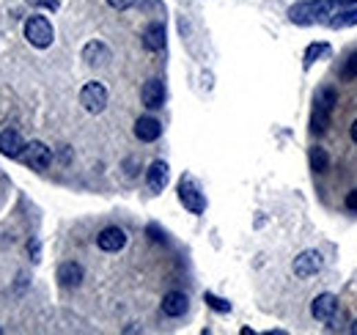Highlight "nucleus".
Returning <instances> with one entry per match:
<instances>
[{
    "instance_id": "obj_1",
    "label": "nucleus",
    "mask_w": 357,
    "mask_h": 335,
    "mask_svg": "<svg viewBox=\"0 0 357 335\" xmlns=\"http://www.w3.org/2000/svg\"><path fill=\"white\" fill-rule=\"evenodd\" d=\"M333 6H338L336 0H303L294 3L289 8V19L294 25H311V22H322L327 17H333Z\"/></svg>"
},
{
    "instance_id": "obj_2",
    "label": "nucleus",
    "mask_w": 357,
    "mask_h": 335,
    "mask_svg": "<svg viewBox=\"0 0 357 335\" xmlns=\"http://www.w3.org/2000/svg\"><path fill=\"white\" fill-rule=\"evenodd\" d=\"M25 39H28L33 47H39V50L50 47L52 39H55L50 19H47V17H30V19L25 22Z\"/></svg>"
},
{
    "instance_id": "obj_3",
    "label": "nucleus",
    "mask_w": 357,
    "mask_h": 335,
    "mask_svg": "<svg viewBox=\"0 0 357 335\" xmlns=\"http://www.w3.org/2000/svg\"><path fill=\"white\" fill-rule=\"evenodd\" d=\"M80 105L88 113H102L108 107V88L102 83H85L80 91Z\"/></svg>"
},
{
    "instance_id": "obj_4",
    "label": "nucleus",
    "mask_w": 357,
    "mask_h": 335,
    "mask_svg": "<svg viewBox=\"0 0 357 335\" xmlns=\"http://www.w3.org/2000/svg\"><path fill=\"white\" fill-rule=\"evenodd\" d=\"M22 160H25V165H30L33 171H47V168H50V162H52V151H50L44 143L33 140V143H28V146H25Z\"/></svg>"
},
{
    "instance_id": "obj_5",
    "label": "nucleus",
    "mask_w": 357,
    "mask_h": 335,
    "mask_svg": "<svg viewBox=\"0 0 357 335\" xmlns=\"http://www.w3.org/2000/svg\"><path fill=\"white\" fill-rule=\"evenodd\" d=\"M178 198H181V204H184L192 215H203V209H206V198L201 195V190H198L190 179H181V184H178Z\"/></svg>"
},
{
    "instance_id": "obj_6",
    "label": "nucleus",
    "mask_w": 357,
    "mask_h": 335,
    "mask_svg": "<svg viewBox=\"0 0 357 335\" xmlns=\"http://www.w3.org/2000/svg\"><path fill=\"white\" fill-rule=\"evenodd\" d=\"M292 270H294V275H297V278H311V275H316V272L322 270V253H316V250H305V253H300V256L294 259Z\"/></svg>"
},
{
    "instance_id": "obj_7",
    "label": "nucleus",
    "mask_w": 357,
    "mask_h": 335,
    "mask_svg": "<svg viewBox=\"0 0 357 335\" xmlns=\"http://www.w3.org/2000/svg\"><path fill=\"white\" fill-rule=\"evenodd\" d=\"M311 314L316 322H333L338 314V297L336 294H319L311 305Z\"/></svg>"
},
{
    "instance_id": "obj_8",
    "label": "nucleus",
    "mask_w": 357,
    "mask_h": 335,
    "mask_svg": "<svg viewBox=\"0 0 357 335\" xmlns=\"http://www.w3.org/2000/svg\"><path fill=\"white\" fill-rule=\"evenodd\" d=\"M96 245H99L105 253H119V250L127 245V234H124L121 228L110 226V228H105V231L96 237Z\"/></svg>"
},
{
    "instance_id": "obj_9",
    "label": "nucleus",
    "mask_w": 357,
    "mask_h": 335,
    "mask_svg": "<svg viewBox=\"0 0 357 335\" xmlns=\"http://www.w3.org/2000/svg\"><path fill=\"white\" fill-rule=\"evenodd\" d=\"M141 99H143V105H146L149 110L163 107V102H165V83H163V80H149V83L143 85V91H141Z\"/></svg>"
},
{
    "instance_id": "obj_10",
    "label": "nucleus",
    "mask_w": 357,
    "mask_h": 335,
    "mask_svg": "<svg viewBox=\"0 0 357 335\" xmlns=\"http://www.w3.org/2000/svg\"><path fill=\"white\" fill-rule=\"evenodd\" d=\"M25 140H22V135L17 132V129H6V132H0V151L6 154V157H19L22 151H25Z\"/></svg>"
},
{
    "instance_id": "obj_11",
    "label": "nucleus",
    "mask_w": 357,
    "mask_h": 335,
    "mask_svg": "<svg viewBox=\"0 0 357 335\" xmlns=\"http://www.w3.org/2000/svg\"><path fill=\"white\" fill-rule=\"evenodd\" d=\"M187 308H190V303H187V294H181V292H168L163 297V314L165 316H174V319L184 316Z\"/></svg>"
},
{
    "instance_id": "obj_12",
    "label": "nucleus",
    "mask_w": 357,
    "mask_h": 335,
    "mask_svg": "<svg viewBox=\"0 0 357 335\" xmlns=\"http://www.w3.org/2000/svg\"><path fill=\"white\" fill-rule=\"evenodd\" d=\"M135 135H138L141 140L152 143V140H157V138L163 135V124H160L157 118H152V116H143V118H138V124H135Z\"/></svg>"
},
{
    "instance_id": "obj_13",
    "label": "nucleus",
    "mask_w": 357,
    "mask_h": 335,
    "mask_svg": "<svg viewBox=\"0 0 357 335\" xmlns=\"http://www.w3.org/2000/svg\"><path fill=\"white\" fill-rule=\"evenodd\" d=\"M58 281H61V286H66V289L80 286V283H83V267L74 264V261H63V264L58 267Z\"/></svg>"
},
{
    "instance_id": "obj_14",
    "label": "nucleus",
    "mask_w": 357,
    "mask_h": 335,
    "mask_svg": "<svg viewBox=\"0 0 357 335\" xmlns=\"http://www.w3.org/2000/svg\"><path fill=\"white\" fill-rule=\"evenodd\" d=\"M146 182H149V187H152L154 193H163L165 184H168V165H165L163 160L152 162V168L146 171Z\"/></svg>"
},
{
    "instance_id": "obj_15",
    "label": "nucleus",
    "mask_w": 357,
    "mask_h": 335,
    "mask_svg": "<svg viewBox=\"0 0 357 335\" xmlns=\"http://www.w3.org/2000/svg\"><path fill=\"white\" fill-rule=\"evenodd\" d=\"M143 44H146L149 50L160 52V50L165 47V25H163V22L146 25V30H143Z\"/></svg>"
},
{
    "instance_id": "obj_16",
    "label": "nucleus",
    "mask_w": 357,
    "mask_h": 335,
    "mask_svg": "<svg viewBox=\"0 0 357 335\" xmlns=\"http://www.w3.org/2000/svg\"><path fill=\"white\" fill-rule=\"evenodd\" d=\"M83 61L91 63V66H102V63L110 61V50H108L102 41H91V44H85V50H83Z\"/></svg>"
},
{
    "instance_id": "obj_17",
    "label": "nucleus",
    "mask_w": 357,
    "mask_h": 335,
    "mask_svg": "<svg viewBox=\"0 0 357 335\" xmlns=\"http://www.w3.org/2000/svg\"><path fill=\"white\" fill-rule=\"evenodd\" d=\"M333 28H349V25H357V8H349L344 6L338 14H333V19H327Z\"/></svg>"
},
{
    "instance_id": "obj_18",
    "label": "nucleus",
    "mask_w": 357,
    "mask_h": 335,
    "mask_svg": "<svg viewBox=\"0 0 357 335\" xmlns=\"http://www.w3.org/2000/svg\"><path fill=\"white\" fill-rule=\"evenodd\" d=\"M327 165H330L327 151H325V149H319V146H314V149H311V168H314L316 173H325V171H327Z\"/></svg>"
},
{
    "instance_id": "obj_19",
    "label": "nucleus",
    "mask_w": 357,
    "mask_h": 335,
    "mask_svg": "<svg viewBox=\"0 0 357 335\" xmlns=\"http://www.w3.org/2000/svg\"><path fill=\"white\" fill-rule=\"evenodd\" d=\"M327 124H330V110L316 105L314 118H311V129H314V132H325V129H327Z\"/></svg>"
},
{
    "instance_id": "obj_20",
    "label": "nucleus",
    "mask_w": 357,
    "mask_h": 335,
    "mask_svg": "<svg viewBox=\"0 0 357 335\" xmlns=\"http://www.w3.org/2000/svg\"><path fill=\"white\" fill-rule=\"evenodd\" d=\"M325 52H330V44H311V47L305 50V69H311V66L316 63V58L325 55Z\"/></svg>"
},
{
    "instance_id": "obj_21",
    "label": "nucleus",
    "mask_w": 357,
    "mask_h": 335,
    "mask_svg": "<svg viewBox=\"0 0 357 335\" xmlns=\"http://www.w3.org/2000/svg\"><path fill=\"white\" fill-rule=\"evenodd\" d=\"M316 105H319V107H327V110H333V105H336V91H333V88H325V91H319V96H316Z\"/></svg>"
},
{
    "instance_id": "obj_22",
    "label": "nucleus",
    "mask_w": 357,
    "mask_h": 335,
    "mask_svg": "<svg viewBox=\"0 0 357 335\" xmlns=\"http://www.w3.org/2000/svg\"><path fill=\"white\" fill-rule=\"evenodd\" d=\"M206 303H209V308H214V311H220V314H228V311H231V305H228L225 300L214 297V294H206Z\"/></svg>"
},
{
    "instance_id": "obj_23",
    "label": "nucleus",
    "mask_w": 357,
    "mask_h": 335,
    "mask_svg": "<svg viewBox=\"0 0 357 335\" xmlns=\"http://www.w3.org/2000/svg\"><path fill=\"white\" fill-rule=\"evenodd\" d=\"M344 77H357V52L347 61V66H344Z\"/></svg>"
},
{
    "instance_id": "obj_24",
    "label": "nucleus",
    "mask_w": 357,
    "mask_h": 335,
    "mask_svg": "<svg viewBox=\"0 0 357 335\" xmlns=\"http://www.w3.org/2000/svg\"><path fill=\"white\" fill-rule=\"evenodd\" d=\"M28 3L30 6H39V8H52V11L58 8V0H28Z\"/></svg>"
},
{
    "instance_id": "obj_25",
    "label": "nucleus",
    "mask_w": 357,
    "mask_h": 335,
    "mask_svg": "<svg viewBox=\"0 0 357 335\" xmlns=\"http://www.w3.org/2000/svg\"><path fill=\"white\" fill-rule=\"evenodd\" d=\"M113 8H119V11H124V8H132L135 6V0H108Z\"/></svg>"
},
{
    "instance_id": "obj_26",
    "label": "nucleus",
    "mask_w": 357,
    "mask_h": 335,
    "mask_svg": "<svg viewBox=\"0 0 357 335\" xmlns=\"http://www.w3.org/2000/svg\"><path fill=\"white\" fill-rule=\"evenodd\" d=\"M347 209H352V212H357V190H352V193L347 195Z\"/></svg>"
},
{
    "instance_id": "obj_27",
    "label": "nucleus",
    "mask_w": 357,
    "mask_h": 335,
    "mask_svg": "<svg viewBox=\"0 0 357 335\" xmlns=\"http://www.w3.org/2000/svg\"><path fill=\"white\" fill-rule=\"evenodd\" d=\"M338 6H352V3H357V0H336Z\"/></svg>"
},
{
    "instance_id": "obj_28",
    "label": "nucleus",
    "mask_w": 357,
    "mask_h": 335,
    "mask_svg": "<svg viewBox=\"0 0 357 335\" xmlns=\"http://www.w3.org/2000/svg\"><path fill=\"white\" fill-rule=\"evenodd\" d=\"M352 140L357 143V118H355V124H352Z\"/></svg>"
},
{
    "instance_id": "obj_29",
    "label": "nucleus",
    "mask_w": 357,
    "mask_h": 335,
    "mask_svg": "<svg viewBox=\"0 0 357 335\" xmlns=\"http://www.w3.org/2000/svg\"><path fill=\"white\" fill-rule=\"evenodd\" d=\"M352 333H355V335H357V322H355V325H352Z\"/></svg>"
},
{
    "instance_id": "obj_30",
    "label": "nucleus",
    "mask_w": 357,
    "mask_h": 335,
    "mask_svg": "<svg viewBox=\"0 0 357 335\" xmlns=\"http://www.w3.org/2000/svg\"><path fill=\"white\" fill-rule=\"evenodd\" d=\"M0 333H3V330H0Z\"/></svg>"
}]
</instances>
